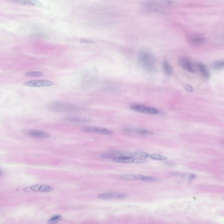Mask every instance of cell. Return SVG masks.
Returning a JSON list of instances; mask_svg holds the SVG:
<instances>
[{
    "instance_id": "cell-1",
    "label": "cell",
    "mask_w": 224,
    "mask_h": 224,
    "mask_svg": "<svg viewBox=\"0 0 224 224\" xmlns=\"http://www.w3.org/2000/svg\"><path fill=\"white\" fill-rule=\"evenodd\" d=\"M138 61L141 68L148 73H153L156 69V61L151 52L142 50L138 52Z\"/></svg>"
},
{
    "instance_id": "cell-2",
    "label": "cell",
    "mask_w": 224,
    "mask_h": 224,
    "mask_svg": "<svg viewBox=\"0 0 224 224\" xmlns=\"http://www.w3.org/2000/svg\"><path fill=\"white\" fill-rule=\"evenodd\" d=\"M173 4L172 0H152L142 3V6L147 11L151 12H160L170 8Z\"/></svg>"
},
{
    "instance_id": "cell-3",
    "label": "cell",
    "mask_w": 224,
    "mask_h": 224,
    "mask_svg": "<svg viewBox=\"0 0 224 224\" xmlns=\"http://www.w3.org/2000/svg\"><path fill=\"white\" fill-rule=\"evenodd\" d=\"M50 110L55 112H76L82 109L79 106L71 103L55 101L48 106Z\"/></svg>"
},
{
    "instance_id": "cell-4",
    "label": "cell",
    "mask_w": 224,
    "mask_h": 224,
    "mask_svg": "<svg viewBox=\"0 0 224 224\" xmlns=\"http://www.w3.org/2000/svg\"><path fill=\"white\" fill-rule=\"evenodd\" d=\"M130 108L132 110L136 111V112L150 114V115H155V114H158L160 112L159 110L156 108L144 106L141 104H132L130 105Z\"/></svg>"
},
{
    "instance_id": "cell-5",
    "label": "cell",
    "mask_w": 224,
    "mask_h": 224,
    "mask_svg": "<svg viewBox=\"0 0 224 224\" xmlns=\"http://www.w3.org/2000/svg\"><path fill=\"white\" fill-rule=\"evenodd\" d=\"M23 85L27 87L40 88V87L51 86L53 85V83L49 80H32L24 82Z\"/></svg>"
},
{
    "instance_id": "cell-6",
    "label": "cell",
    "mask_w": 224,
    "mask_h": 224,
    "mask_svg": "<svg viewBox=\"0 0 224 224\" xmlns=\"http://www.w3.org/2000/svg\"><path fill=\"white\" fill-rule=\"evenodd\" d=\"M122 130L123 132L127 134L133 135L149 136L154 134V133L152 131L145 129L126 127L123 129Z\"/></svg>"
},
{
    "instance_id": "cell-7",
    "label": "cell",
    "mask_w": 224,
    "mask_h": 224,
    "mask_svg": "<svg viewBox=\"0 0 224 224\" xmlns=\"http://www.w3.org/2000/svg\"><path fill=\"white\" fill-rule=\"evenodd\" d=\"M205 36L200 33H194L190 35L189 38V42L193 46H199L204 44L206 42Z\"/></svg>"
},
{
    "instance_id": "cell-8",
    "label": "cell",
    "mask_w": 224,
    "mask_h": 224,
    "mask_svg": "<svg viewBox=\"0 0 224 224\" xmlns=\"http://www.w3.org/2000/svg\"><path fill=\"white\" fill-rule=\"evenodd\" d=\"M53 188L51 186L47 185H35L24 188V190L26 192H39L49 193L53 191Z\"/></svg>"
},
{
    "instance_id": "cell-9",
    "label": "cell",
    "mask_w": 224,
    "mask_h": 224,
    "mask_svg": "<svg viewBox=\"0 0 224 224\" xmlns=\"http://www.w3.org/2000/svg\"><path fill=\"white\" fill-rule=\"evenodd\" d=\"M127 195L124 193H116L107 192L101 193L97 195V197L101 199H122L125 198Z\"/></svg>"
},
{
    "instance_id": "cell-10",
    "label": "cell",
    "mask_w": 224,
    "mask_h": 224,
    "mask_svg": "<svg viewBox=\"0 0 224 224\" xmlns=\"http://www.w3.org/2000/svg\"><path fill=\"white\" fill-rule=\"evenodd\" d=\"M84 131L104 135H112L113 132L108 129L98 127H86L83 128Z\"/></svg>"
},
{
    "instance_id": "cell-11",
    "label": "cell",
    "mask_w": 224,
    "mask_h": 224,
    "mask_svg": "<svg viewBox=\"0 0 224 224\" xmlns=\"http://www.w3.org/2000/svg\"><path fill=\"white\" fill-rule=\"evenodd\" d=\"M179 62L180 66L185 70L189 72H195L196 69L194 65L188 59L181 58L179 59Z\"/></svg>"
},
{
    "instance_id": "cell-12",
    "label": "cell",
    "mask_w": 224,
    "mask_h": 224,
    "mask_svg": "<svg viewBox=\"0 0 224 224\" xmlns=\"http://www.w3.org/2000/svg\"><path fill=\"white\" fill-rule=\"evenodd\" d=\"M26 134L32 137L37 138H47L50 137L48 133L37 130H30L26 131Z\"/></svg>"
},
{
    "instance_id": "cell-13",
    "label": "cell",
    "mask_w": 224,
    "mask_h": 224,
    "mask_svg": "<svg viewBox=\"0 0 224 224\" xmlns=\"http://www.w3.org/2000/svg\"><path fill=\"white\" fill-rule=\"evenodd\" d=\"M162 69L164 73L168 76H171L173 75V68L167 61H164L162 64Z\"/></svg>"
},
{
    "instance_id": "cell-14",
    "label": "cell",
    "mask_w": 224,
    "mask_h": 224,
    "mask_svg": "<svg viewBox=\"0 0 224 224\" xmlns=\"http://www.w3.org/2000/svg\"><path fill=\"white\" fill-rule=\"evenodd\" d=\"M196 66L197 70L204 78L205 79H208L209 78L210 75L209 72L205 65L200 63H198L196 64Z\"/></svg>"
},
{
    "instance_id": "cell-15",
    "label": "cell",
    "mask_w": 224,
    "mask_h": 224,
    "mask_svg": "<svg viewBox=\"0 0 224 224\" xmlns=\"http://www.w3.org/2000/svg\"><path fill=\"white\" fill-rule=\"evenodd\" d=\"M65 121L72 123H84L90 122V120L88 119L83 118V117H75L70 116L65 119Z\"/></svg>"
},
{
    "instance_id": "cell-16",
    "label": "cell",
    "mask_w": 224,
    "mask_h": 224,
    "mask_svg": "<svg viewBox=\"0 0 224 224\" xmlns=\"http://www.w3.org/2000/svg\"><path fill=\"white\" fill-rule=\"evenodd\" d=\"M134 157L129 156H119L116 157L112 159V162L116 163H133Z\"/></svg>"
},
{
    "instance_id": "cell-17",
    "label": "cell",
    "mask_w": 224,
    "mask_h": 224,
    "mask_svg": "<svg viewBox=\"0 0 224 224\" xmlns=\"http://www.w3.org/2000/svg\"><path fill=\"white\" fill-rule=\"evenodd\" d=\"M136 179L142 180L148 182H157L160 181V179L157 177L144 176L142 175H134Z\"/></svg>"
},
{
    "instance_id": "cell-18",
    "label": "cell",
    "mask_w": 224,
    "mask_h": 224,
    "mask_svg": "<svg viewBox=\"0 0 224 224\" xmlns=\"http://www.w3.org/2000/svg\"><path fill=\"white\" fill-rule=\"evenodd\" d=\"M15 2L27 6H34L38 5V2L34 0H13Z\"/></svg>"
},
{
    "instance_id": "cell-19",
    "label": "cell",
    "mask_w": 224,
    "mask_h": 224,
    "mask_svg": "<svg viewBox=\"0 0 224 224\" xmlns=\"http://www.w3.org/2000/svg\"><path fill=\"white\" fill-rule=\"evenodd\" d=\"M213 69L216 70L224 68V60H220L214 62L211 64Z\"/></svg>"
},
{
    "instance_id": "cell-20",
    "label": "cell",
    "mask_w": 224,
    "mask_h": 224,
    "mask_svg": "<svg viewBox=\"0 0 224 224\" xmlns=\"http://www.w3.org/2000/svg\"><path fill=\"white\" fill-rule=\"evenodd\" d=\"M43 75L44 73L39 71H31L25 74V75L28 77H39L43 76Z\"/></svg>"
},
{
    "instance_id": "cell-21",
    "label": "cell",
    "mask_w": 224,
    "mask_h": 224,
    "mask_svg": "<svg viewBox=\"0 0 224 224\" xmlns=\"http://www.w3.org/2000/svg\"><path fill=\"white\" fill-rule=\"evenodd\" d=\"M149 158L152 160L159 161H166L168 159L167 157L158 154H150Z\"/></svg>"
},
{
    "instance_id": "cell-22",
    "label": "cell",
    "mask_w": 224,
    "mask_h": 224,
    "mask_svg": "<svg viewBox=\"0 0 224 224\" xmlns=\"http://www.w3.org/2000/svg\"><path fill=\"white\" fill-rule=\"evenodd\" d=\"M62 217L60 215H55L51 217L48 220V223L55 224L59 222L61 220Z\"/></svg>"
},
{
    "instance_id": "cell-23",
    "label": "cell",
    "mask_w": 224,
    "mask_h": 224,
    "mask_svg": "<svg viewBox=\"0 0 224 224\" xmlns=\"http://www.w3.org/2000/svg\"><path fill=\"white\" fill-rule=\"evenodd\" d=\"M133 154L134 157L138 156L146 159V158H149L150 156V154L146 152H142V151L134 152H133Z\"/></svg>"
},
{
    "instance_id": "cell-24",
    "label": "cell",
    "mask_w": 224,
    "mask_h": 224,
    "mask_svg": "<svg viewBox=\"0 0 224 224\" xmlns=\"http://www.w3.org/2000/svg\"><path fill=\"white\" fill-rule=\"evenodd\" d=\"M120 179L126 180H133L136 179L134 175L131 174H123L120 175L119 176Z\"/></svg>"
},
{
    "instance_id": "cell-25",
    "label": "cell",
    "mask_w": 224,
    "mask_h": 224,
    "mask_svg": "<svg viewBox=\"0 0 224 224\" xmlns=\"http://www.w3.org/2000/svg\"><path fill=\"white\" fill-rule=\"evenodd\" d=\"M148 162V160L146 158H134V159L133 163L135 164H144Z\"/></svg>"
},
{
    "instance_id": "cell-26",
    "label": "cell",
    "mask_w": 224,
    "mask_h": 224,
    "mask_svg": "<svg viewBox=\"0 0 224 224\" xmlns=\"http://www.w3.org/2000/svg\"><path fill=\"white\" fill-rule=\"evenodd\" d=\"M184 89L186 91L189 92V93H193L194 91V89L191 86L188 85V84H186L184 86Z\"/></svg>"
},
{
    "instance_id": "cell-27",
    "label": "cell",
    "mask_w": 224,
    "mask_h": 224,
    "mask_svg": "<svg viewBox=\"0 0 224 224\" xmlns=\"http://www.w3.org/2000/svg\"><path fill=\"white\" fill-rule=\"evenodd\" d=\"M81 42L82 43H88V44H92V43H94L93 41L90 40H87V39H83V40H81Z\"/></svg>"
}]
</instances>
